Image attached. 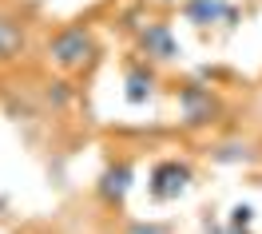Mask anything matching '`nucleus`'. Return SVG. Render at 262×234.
Listing matches in <instances>:
<instances>
[{
  "instance_id": "f257e3e1",
  "label": "nucleus",
  "mask_w": 262,
  "mask_h": 234,
  "mask_svg": "<svg viewBox=\"0 0 262 234\" xmlns=\"http://www.w3.org/2000/svg\"><path fill=\"white\" fill-rule=\"evenodd\" d=\"M44 64L56 72V76H92L96 64L103 60V44H99L96 28L88 20H72V24H60L56 32L44 40Z\"/></svg>"
},
{
  "instance_id": "f03ea898",
  "label": "nucleus",
  "mask_w": 262,
  "mask_h": 234,
  "mask_svg": "<svg viewBox=\"0 0 262 234\" xmlns=\"http://www.w3.org/2000/svg\"><path fill=\"white\" fill-rule=\"evenodd\" d=\"M171 100H175V115H179V131L183 135H203L214 131L227 119V100L214 84H207L203 76H183L171 84Z\"/></svg>"
},
{
  "instance_id": "7ed1b4c3",
  "label": "nucleus",
  "mask_w": 262,
  "mask_h": 234,
  "mask_svg": "<svg viewBox=\"0 0 262 234\" xmlns=\"http://www.w3.org/2000/svg\"><path fill=\"white\" fill-rule=\"evenodd\" d=\"M199 171L187 155H159L147 167V202L151 206H167V202H179L191 186H195Z\"/></svg>"
},
{
  "instance_id": "20e7f679",
  "label": "nucleus",
  "mask_w": 262,
  "mask_h": 234,
  "mask_svg": "<svg viewBox=\"0 0 262 234\" xmlns=\"http://www.w3.org/2000/svg\"><path fill=\"white\" fill-rule=\"evenodd\" d=\"M139 179V163H135V155L131 151H115L103 159V171L96 175V186H92V195L103 210H112V215H123V206H127V195L131 186Z\"/></svg>"
},
{
  "instance_id": "39448f33",
  "label": "nucleus",
  "mask_w": 262,
  "mask_h": 234,
  "mask_svg": "<svg viewBox=\"0 0 262 234\" xmlns=\"http://www.w3.org/2000/svg\"><path fill=\"white\" fill-rule=\"evenodd\" d=\"M123 32L131 36V52H139L143 60H151V64H175L183 56L179 40H175V28H171V20L167 16H143L135 20V24H123Z\"/></svg>"
},
{
  "instance_id": "423d86ee",
  "label": "nucleus",
  "mask_w": 262,
  "mask_h": 234,
  "mask_svg": "<svg viewBox=\"0 0 262 234\" xmlns=\"http://www.w3.org/2000/svg\"><path fill=\"white\" fill-rule=\"evenodd\" d=\"M179 16L195 32H234L243 24V4L238 0H179Z\"/></svg>"
},
{
  "instance_id": "0eeeda50",
  "label": "nucleus",
  "mask_w": 262,
  "mask_h": 234,
  "mask_svg": "<svg viewBox=\"0 0 262 234\" xmlns=\"http://www.w3.org/2000/svg\"><path fill=\"white\" fill-rule=\"evenodd\" d=\"M119 67H123V100H127L131 107H143V103H151L159 96V87H163L159 64L143 60L139 52H127V56L119 60Z\"/></svg>"
},
{
  "instance_id": "6e6552de",
  "label": "nucleus",
  "mask_w": 262,
  "mask_h": 234,
  "mask_svg": "<svg viewBox=\"0 0 262 234\" xmlns=\"http://www.w3.org/2000/svg\"><path fill=\"white\" fill-rule=\"evenodd\" d=\"M207 163L214 167H258L262 163V143L250 135H227L207 143Z\"/></svg>"
},
{
  "instance_id": "1a4fd4ad",
  "label": "nucleus",
  "mask_w": 262,
  "mask_h": 234,
  "mask_svg": "<svg viewBox=\"0 0 262 234\" xmlns=\"http://www.w3.org/2000/svg\"><path fill=\"white\" fill-rule=\"evenodd\" d=\"M32 48V24L16 12H0V67H16Z\"/></svg>"
},
{
  "instance_id": "9d476101",
  "label": "nucleus",
  "mask_w": 262,
  "mask_h": 234,
  "mask_svg": "<svg viewBox=\"0 0 262 234\" xmlns=\"http://www.w3.org/2000/svg\"><path fill=\"white\" fill-rule=\"evenodd\" d=\"M80 100V87L72 84V76H56V80H44L40 87V103L48 107V111H68L72 103Z\"/></svg>"
},
{
  "instance_id": "9b49d317",
  "label": "nucleus",
  "mask_w": 262,
  "mask_h": 234,
  "mask_svg": "<svg viewBox=\"0 0 262 234\" xmlns=\"http://www.w3.org/2000/svg\"><path fill=\"white\" fill-rule=\"evenodd\" d=\"M112 234H175V222L163 218H119V230Z\"/></svg>"
},
{
  "instance_id": "f8f14e48",
  "label": "nucleus",
  "mask_w": 262,
  "mask_h": 234,
  "mask_svg": "<svg viewBox=\"0 0 262 234\" xmlns=\"http://www.w3.org/2000/svg\"><path fill=\"white\" fill-rule=\"evenodd\" d=\"M254 218H258V210L250 206V202H234L227 210V222L230 226H254Z\"/></svg>"
},
{
  "instance_id": "ddd939ff",
  "label": "nucleus",
  "mask_w": 262,
  "mask_h": 234,
  "mask_svg": "<svg viewBox=\"0 0 262 234\" xmlns=\"http://www.w3.org/2000/svg\"><path fill=\"white\" fill-rule=\"evenodd\" d=\"M199 226H203V234H223V230H227V222H219V218H214L211 210H203V218H199Z\"/></svg>"
},
{
  "instance_id": "4468645a",
  "label": "nucleus",
  "mask_w": 262,
  "mask_h": 234,
  "mask_svg": "<svg viewBox=\"0 0 262 234\" xmlns=\"http://www.w3.org/2000/svg\"><path fill=\"white\" fill-rule=\"evenodd\" d=\"M223 234H254V226H230V222H227V230H223Z\"/></svg>"
},
{
  "instance_id": "2eb2a0df",
  "label": "nucleus",
  "mask_w": 262,
  "mask_h": 234,
  "mask_svg": "<svg viewBox=\"0 0 262 234\" xmlns=\"http://www.w3.org/2000/svg\"><path fill=\"white\" fill-rule=\"evenodd\" d=\"M159 4H167V8H179V0H159Z\"/></svg>"
}]
</instances>
